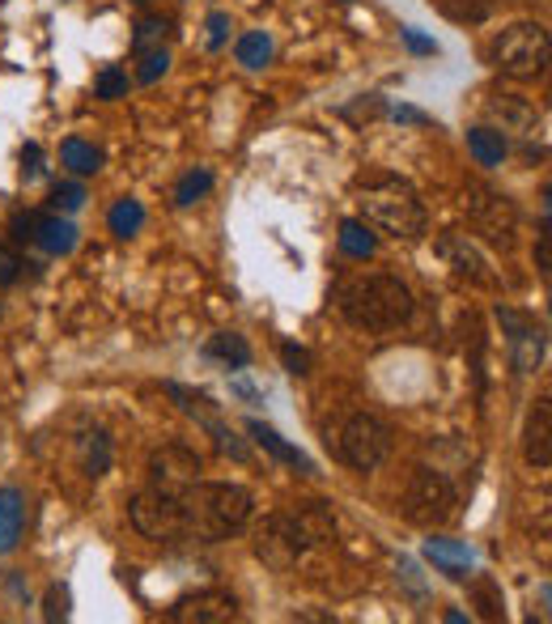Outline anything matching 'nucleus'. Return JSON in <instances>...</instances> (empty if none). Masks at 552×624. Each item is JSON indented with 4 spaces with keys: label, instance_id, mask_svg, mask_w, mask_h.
<instances>
[{
    "label": "nucleus",
    "instance_id": "28",
    "mask_svg": "<svg viewBox=\"0 0 552 624\" xmlns=\"http://www.w3.org/2000/svg\"><path fill=\"white\" fill-rule=\"evenodd\" d=\"M471 599H476V607H480L485 621H501V616H506V607H501V586H497L493 578H476V582H471Z\"/></svg>",
    "mask_w": 552,
    "mask_h": 624
},
{
    "label": "nucleus",
    "instance_id": "34",
    "mask_svg": "<svg viewBox=\"0 0 552 624\" xmlns=\"http://www.w3.org/2000/svg\"><path fill=\"white\" fill-rule=\"evenodd\" d=\"M209 434L217 437V446L221 451H225V455H230V459H238V463H247V446H243V442H238V434H234V430H230V425H213V430H209Z\"/></svg>",
    "mask_w": 552,
    "mask_h": 624
},
{
    "label": "nucleus",
    "instance_id": "43",
    "mask_svg": "<svg viewBox=\"0 0 552 624\" xmlns=\"http://www.w3.org/2000/svg\"><path fill=\"white\" fill-rule=\"evenodd\" d=\"M132 4H153V0H132Z\"/></svg>",
    "mask_w": 552,
    "mask_h": 624
},
{
    "label": "nucleus",
    "instance_id": "22",
    "mask_svg": "<svg viewBox=\"0 0 552 624\" xmlns=\"http://www.w3.org/2000/svg\"><path fill=\"white\" fill-rule=\"evenodd\" d=\"M60 158H64V166H68L73 174H98V170H103V149H94L82 136H68L64 149H60Z\"/></svg>",
    "mask_w": 552,
    "mask_h": 624
},
{
    "label": "nucleus",
    "instance_id": "32",
    "mask_svg": "<svg viewBox=\"0 0 552 624\" xmlns=\"http://www.w3.org/2000/svg\"><path fill=\"white\" fill-rule=\"evenodd\" d=\"M52 204L55 209H64V213H77V209L85 204V188L82 183H55Z\"/></svg>",
    "mask_w": 552,
    "mask_h": 624
},
{
    "label": "nucleus",
    "instance_id": "5",
    "mask_svg": "<svg viewBox=\"0 0 552 624\" xmlns=\"http://www.w3.org/2000/svg\"><path fill=\"white\" fill-rule=\"evenodd\" d=\"M323 446L331 451V459L349 463L353 472H374L391 455L395 434L374 412H344V416L323 425Z\"/></svg>",
    "mask_w": 552,
    "mask_h": 624
},
{
    "label": "nucleus",
    "instance_id": "42",
    "mask_svg": "<svg viewBox=\"0 0 552 624\" xmlns=\"http://www.w3.org/2000/svg\"><path fill=\"white\" fill-rule=\"evenodd\" d=\"M391 119H395V124H421V128H425V124H434L429 115H421V110H413V107H395L391 110Z\"/></svg>",
    "mask_w": 552,
    "mask_h": 624
},
{
    "label": "nucleus",
    "instance_id": "18",
    "mask_svg": "<svg viewBox=\"0 0 552 624\" xmlns=\"http://www.w3.org/2000/svg\"><path fill=\"white\" fill-rule=\"evenodd\" d=\"M438 251L446 255V260H450V264H455V272H464V276H471V281H485V285L493 281V276L485 272L489 264L480 260V251H476L468 239H459V234H446V239L438 243Z\"/></svg>",
    "mask_w": 552,
    "mask_h": 624
},
{
    "label": "nucleus",
    "instance_id": "3",
    "mask_svg": "<svg viewBox=\"0 0 552 624\" xmlns=\"http://www.w3.org/2000/svg\"><path fill=\"white\" fill-rule=\"evenodd\" d=\"M353 191H358V204L365 213V225H379L386 234L404 239V243H416L425 234V204L416 200V191L395 179V174H383V170H370V174H358L353 179Z\"/></svg>",
    "mask_w": 552,
    "mask_h": 624
},
{
    "label": "nucleus",
    "instance_id": "19",
    "mask_svg": "<svg viewBox=\"0 0 552 624\" xmlns=\"http://www.w3.org/2000/svg\"><path fill=\"white\" fill-rule=\"evenodd\" d=\"M468 149H471V158H476V162L493 170V166L506 162V154H510V140H506V133H501V128H471Z\"/></svg>",
    "mask_w": 552,
    "mask_h": 624
},
{
    "label": "nucleus",
    "instance_id": "27",
    "mask_svg": "<svg viewBox=\"0 0 552 624\" xmlns=\"http://www.w3.org/2000/svg\"><path fill=\"white\" fill-rule=\"evenodd\" d=\"M234 52H238V64H243V68H264V64L273 60V39H268L264 30H251V34L238 39Z\"/></svg>",
    "mask_w": 552,
    "mask_h": 624
},
{
    "label": "nucleus",
    "instance_id": "10",
    "mask_svg": "<svg viewBox=\"0 0 552 624\" xmlns=\"http://www.w3.org/2000/svg\"><path fill=\"white\" fill-rule=\"evenodd\" d=\"M192 480H200V455H195V451L179 446V442L153 451V459H149V489L179 493V489H188Z\"/></svg>",
    "mask_w": 552,
    "mask_h": 624
},
{
    "label": "nucleus",
    "instance_id": "23",
    "mask_svg": "<svg viewBox=\"0 0 552 624\" xmlns=\"http://www.w3.org/2000/svg\"><path fill=\"white\" fill-rule=\"evenodd\" d=\"M434 9L459 27H480V22H489L493 0H434Z\"/></svg>",
    "mask_w": 552,
    "mask_h": 624
},
{
    "label": "nucleus",
    "instance_id": "16",
    "mask_svg": "<svg viewBox=\"0 0 552 624\" xmlns=\"http://www.w3.org/2000/svg\"><path fill=\"white\" fill-rule=\"evenodd\" d=\"M425 557L438 565V573H446L450 582H468L471 578V552L468 543L459 540H425Z\"/></svg>",
    "mask_w": 552,
    "mask_h": 624
},
{
    "label": "nucleus",
    "instance_id": "29",
    "mask_svg": "<svg viewBox=\"0 0 552 624\" xmlns=\"http://www.w3.org/2000/svg\"><path fill=\"white\" fill-rule=\"evenodd\" d=\"M209 191H213V174H209V170H188V174L179 179V188H174V204L188 209L195 200H204Z\"/></svg>",
    "mask_w": 552,
    "mask_h": 624
},
{
    "label": "nucleus",
    "instance_id": "37",
    "mask_svg": "<svg viewBox=\"0 0 552 624\" xmlns=\"http://www.w3.org/2000/svg\"><path fill=\"white\" fill-rule=\"evenodd\" d=\"M9 230H13V243H26V239H34V230H39V213H18V218L9 221Z\"/></svg>",
    "mask_w": 552,
    "mask_h": 624
},
{
    "label": "nucleus",
    "instance_id": "25",
    "mask_svg": "<svg viewBox=\"0 0 552 624\" xmlns=\"http://www.w3.org/2000/svg\"><path fill=\"white\" fill-rule=\"evenodd\" d=\"M340 251L353 255V260H370L379 251V239H374V230L365 221H344L340 225Z\"/></svg>",
    "mask_w": 552,
    "mask_h": 624
},
{
    "label": "nucleus",
    "instance_id": "33",
    "mask_svg": "<svg viewBox=\"0 0 552 624\" xmlns=\"http://www.w3.org/2000/svg\"><path fill=\"white\" fill-rule=\"evenodd\" d=\"M166 22L162 18H140V27H137V39H132V47H137V52H145V47H149V43H162L166 39Z\"/></svg>",
    "mask_w": 552,
    "mask_h": 624
},
{
    "label": "nucleus",
    "instance_id": "7",
    "mask_svg": "<svg viewBox=\"0 0 552 624\" xmlns=\"http://www.w3.org/2000/svg\"><path fill=\"white\" fill-rule=\"evenodd\" d=\"M459 510V493L455 485L434 472V467H416L404 485V497H400V515L408 518L413 527H425V531H438L446 527Z\"/></svg>",
    "mask_w": 552,
    "mask_h": 624
},
{
    "label": "nucleus",
    "instance_id": "40",
    "mask_svg": "<svg viewBox=\"0 0 552 624\" xmlns=\"http://www.w3.org/2000/svg\"><path fill=\"white\" fill-rule=\"evenodd\" d=\"M22 170H26V179H39V174H43V154H39V145H26Z\"/></svg>",
    "mask_w": 552,
    "mask_h": 624
},
{
    "label": "nucleus",
    "instance_id": "36",
    "mask_svg": "<svg viewBox=\"0 0 552 624\" xmlns=\"http://www.w3.org/2000/svg\"><path fill=\"white\" fill-rule=\"evenodd\" d=\"M22 268H26V264H22L9 246H0V285H13V281L22 276Z\"/></svg>",
    "mask_w": 552,
    "mask_h": 624
},
{
    "label": "nucleus",
    "instance_id": "9",
    "mask_svg": "<svg viewBox=\"0 0 552 624\" xmlns=\"http://www.w3.org/2000/svg\"><path fill=\"white\" fill-rule=\"evenodd\" d=\"M497 319H501L506 331H510V366H514V374H535V370L544 366V353H549V336H544V327H535L531 319L514 315L510 306H501Z\"/></svg>",
    "mask_w": 552,
    "mask_h": 624
},
{
    "label": "nucleus",
    "instance_id": "35",
    "mask_svg": "<svg viewBox=\"0 0 552 624\" xmlns=\"http://www.w3.org/2000/svg\"><path fill=\"white\" fill-rule=\"evenodd\" d=\"M68 603H73L68 586H60V582H55L52 591H47V607H43V616H47V621H68Z\"/></svg>",
    "mask_w": 552,
    "mask_h": 624
},
{
    "label": "nucleus",
    "instance_id": "2",
    "mask_svg": "<svg viewBox=\"0 0 552 624\" xmlns=\"http://www.w3.org/2000/svg\"><path fill=\"white\" fill-rule=\"evenodd\" d=\"M336 540V515L328 501H302L289 515H273L255 536V557L276 573L298 570L315 548Z\"/></svg>",
    "mask_w": 552,
    "mask_h": 624
},
{
    "label": "nucleus",
    "instance_id": "20",
    "mask_svg": "<svg viewBox=\"0 0 552 624\" xmlns=\"http://www.w3.org/2000/svg\"><path fill=\"white\" fill-rule=\"evenodd\" d=\"M34 243L43 246L47 255H68L77 246V225L64 218H39V230H34Z\"/></svg>",
    "mask_w": 552,
    "mask_h": 624
},
{
    "label": "nucleus",
    "instance_id": "8",
    "mask_svg": "<svg viewBox=\"0 0 552 624\" xmlns=\"http://www.w3.org/2000/svg\"><path fill=\"white\" fill-rule=\"evenodd\" d=\"M468 221L476 225L480 239H489L493 246L510 251L514 234H519V209L501 195V191L485 188V183H468Z\"/></svg>",
    "mask_w": 552,
    "mask_h": 624
},
{
    "label": "nucleus",
    "instance_id": "14",
    "mask_svg": "<svg viewBox=\"0 0 552 624\" xmlns=\"http://www.w3.org/2000/svg\"><path fill=\"white\" fill-rule=\"evenodd\" d=\"M489 110H493L497 119H501V128H506V133L535 136L540 128H544V115L531 107V103H523V98H514V94H501V98H493V103H489Z\"/></svg>",
    "mask_w": 552,
    "mask_h": 624
},
{
    "label": "nucleus",
    "instance_id": "41",
    "mask_svg": "<svg viewBox=\"0 0 552 624\" xmlns=\"http://www.w3.org/2000/svg\"><path fill=\"white\" fill-rule=\"evenodd\" d=\"M404 43H408L416 55H434V52H438V43H434V39H425V34H416V30H404Z\"/></svg>",
    "mask_w": 552,
    "mask_h": 624
},
{
    "label": "nucleus",
    "instance_id": "11",
    "mask_svg": "<svg viewBox=\"0 0 552 624\" xmlns=\"http://www.w3.org/2000/svg\"><path fill=\"white\" fill-rule=\"evenodd\" d=\"M234 616H238V599L230 591H195L166 612V621L174 624H225Z\"/></svg>",
    "mask_w": 552,
    "mask_h": 624
},
{
    "label": "nucleus",
    "instance_id": "15",
    "mask_svg": "<svg viewBox=\"0 0 552 624\" xmlns=\"http://www.w3.org/2000/svg\"><path fill=\"white\" fill-rule=\"evenodd\" d=\"M73 455H77V467H82L89 480L107 476V472H110V437H107V430H85V434H77V442H73Z\"/></svg>",
    "mask_w": 552,
    "mask_h": 624
},
{
    "label": "nucleus",
    "instance_id": "21",
    "mask_svg": "<svg viewBox=\"0 0 552 624\" xmlns=\"http://www.w3.org/2000/svg\"><path fill=\"white\" fill-rule=\"evenodd\" d=\"M166 395L183 408L188 416H195V425H204V430H213V425H217V404H213L209 395L188 391V387H179V382H166Z\"/></svg>",
    "mask_w": 552,
    "mask_h": 624
},
{
    "label": "nucleus",
    "instance_id": "17",
    "mask_svg": "<svg viewBox=\"0 0 552 624\" xmlns=\"http://www.w3.org/2000/svg\"><path fill=\"white\" fill-rule=\"evenodd\" d=\"M247 434L255 437V442H259V446H264V451H268L273 459L289 463V467H298L302 476H315V463L306 459V455H302V451H298V446H289L285 437L276 434L273 425H264V421H247Z\"/></svg>",
    "mask_w": 552,
    "mask_h": 624
},
{
    "label": "nucleus",
    "instance_id": "4",
    "mask_svg": "<svg viewBox=\"0 0 552 624\" xmlns=\"http://www.w3.org/2000/svg\"><path fill=\"white\" fill-rule=\"evenodd\" d=\"M413 289L391 272L361 276L353 285H344V294H340V315L361 331H395L413 319Z\"/></svg>",
    "mask_w": 552,
    "mask_h": 624
},
{
    "label": "nucleus",
    "instance_id": "26",
    "mask_svg": "<svg viewBox=\"0 0 552 624\" xmlns=\"http://www.w3.org/2000/svg\"><path fill=\"white\" fill-rule=\"evenodd\" d=\"M107 225L115 239H132L140 234V225H145V209H140V200H115V209L107 213Z\"/></svg>",
    "mask_w": 552,
    "mask_h": 624
},
{
    "label": "nucleus",
    "instance_id": "12",
    "mask_svg": "<svg viewBox=\"0 0 552 624\" xmlns=\"http://www.w3.org/2000/svg\"><path fill=\"white\" fill-rule=\"evenodd\" d=\"M523 455H527V463L540 467V472L552 463V408H549V400H535V408L527 412Z\"/></svg>",
    "mask_w": 552,
    "mask_h": 624
},
{
    "label": "nucleus",
    "instance_id": "38",
    "mask_svg": "<svg viewBox=\"0 0 552 624\" xmlns=\"http://www.w3.org/2000/svg\"><path fill=\"white\" fill-rule=\"evenodd\" d=\"M280 357H285L289 374H310V357H306V349H298V345H280Z\"/></svg>",
    "mask_w": 552,
    "mask_h": 624
},
{
    "label": "nucleus",
    "instance_id": "6",
    "mask_svg": "<svg viewBox=\"0 0 552 624\" xmlns=\"http://www.w3.org/2000/svg\"><path fill=\"white\" fill-rule=\"evenodd\" d=\"M552 43L549 30L540 22H514L493 39V64L497 73L514 77V82H540L549 73Z\"/></svg>",
    "mask_w": 552,
    "mask_h": 624
},
{
    "label": "nucleus",
    "instance_id": "13",
    "mask_svg": "<svg viewBox=\"0 0 552 624\" xmlns=\"http://www.w3.org/2000/svg\"><path fill=\"white\" fill-rule=\"evenodd\" d=\"M26 536V493L18 485L0 489V557H9Z\"/></svg>",
    "mask_w": 552,
    "mask_h": 624
},
{
    "label": "nucleus",
    "instance_id": "30",
    "mask_svg": "<svg viewBox=\"0 0 552 624\" xmlns=\"http://www.w3.org/2000/svg\"><path fill=\"white\" fill-rule=\"evenodd\" d=\"M166 68H170V52H166L162 43H158V47H145V52H140L137 82L140 85H153L158 77H166Z\"/></svg>",
    "mask_w": 552,
    "mask_h": 624
},
{
    "label": "nucleus",
    "instance_id": "39",
    "mask_svg": "<svg viewBox=\"0 0 552 624\" xmlns=\"http://www.w3.org/2000/svg\"><path fill=\"white\" fill-rule=\"evenodd\" d=\"M225 34H230V18H225V13H213V18H209V47H221Z\"/></svg>",
    "mask_w": 552,
    "mask_h": 624
},
{
    "label": "nucleus",
    "instance_id": "24",
    "mask_svg": "<svg viewBox=\"0 0 552 624\" xmlns=\"http://www.w3.org/2000/svg\"><path fill=\"white\" fill-rule=\"evenodd\" d=\"M204 353L217 357V361H225V366H234V370H243V366H251V345L238 336V331H217L209 345H204Z\"/></svg>",
    "mask_w": 552,
    "mask_h": 624
},
{
    "label": "nucleus",
    "instance_id": "31",
    "mask_svg": "<svg viewBox=\"0 0 552 624\" xmlns=\"http://www.w3.org/2000/svg\"><path fill=\"white\" fill-rule=\"evenodd\" d=\"M94 94H98L103 103L124 98V94H128V73H124V68H115V64L103 68V73H98V82H94Z\"/></svg>",
    "mask_w": 552,
    "mask_h": 624
},
{
    "label": "nucleus",
    "instance_id": "1",
    "mask_svg": "<svg viewBox=\"0 0 552 624\" xmlns=\"http://www.w3.org/2000/svg\"><path fill=\"white\" fill-rule=\"evenodd\" d=\"M174 497V527L179 540L217 543L234 536L238 527H247L255 497L243 485L230 480H192L188 489L170 493Z\"/></svg>",
    "mask_w": 552,
    "mask_h": 624
}]
</instances>
